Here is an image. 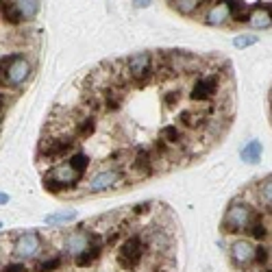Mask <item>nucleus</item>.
Here are the masks:
<instances>
[{
  "instance_id": "1",
  "label": "nucleus",
  "mask_w": 272,
  "mask_h": 272,
  "mask_svg": "<svg viewBox=\"0 0 272 272\" xmlns=\"http://www.w3.org/2000/svg\"><path fill=\"white\" fill-rule=\"evenodd\" d=\"M77 148H79V142L72 133H46V137L39 142V159L61 161L72 151H77Z\"/></svg>"
},
{
  "instance_id": "2",
  "label": "nucleus",
  "mask_w": 272,
  "mask_h": 272,
  "mask_svg": "<svg viewBox=\"0 0 272 272\" xmlns=\"http://www.w3.org/2000/svg\"><path fill=\"white\" fill-rule=\"evenodd\" d=\"M81 181H83V177H81L79 172H74L68 166V161H63V163H55V166L46 172L42 183L46 187V192L63 194V192H68V189H77Z\"/></svg>"
},
{
  "instance_id": "3",
  "label": "nucleus",
  "mask_w": 272,
  "mask_h": 272,
  "mask_svg": "<svg viewBox=\"0 0 272 272\" xmlns=\"http://www.w3.org/2000/svg\"><path fill=\"white\" fill-rule=\"evenodd\" d=\"M146 253H148V244L144 242L142 235H129V237H125L122 244H120V249H118L120 268L129 270V272L139 270L144 266Z\"/></svg>"
},
{
  "instance_id": "4",
  "label": "nucleus",
  "mask_w": 272,
  "mask_h": 272,
  "mask_svg": "<svg viewBox=\"0 0 272 272\" xmlns=\"http://www.w3.org/2000/svg\"><path fill=\"white\" fill-rule=\"evenodd\" d=\"M255 211L244 199H235L229 205V209L222 218V231L225 233H244V229L249 227V222L253 220Z\"/></svg>"
},
{
  "instance_id": "5",
  "label": "nucleus",
  "mask_w": 272,
  "mask_h": 272,
  "mask_svg": "<svg viewBox=\"0 0 272 272\" xmlns=\"http://www.w3.org/2000/svg\"><path fill=\"white\" fill-rule=\"evenodd\" d=\"M222 87V72H205L201 77H196L192 81L187 98L192 103H209L211 98H216V94Z\"/></svg>"
},
{
  "instance_id": "6",
  "label": "nucleus",
  "mask_w": 272,
  "mask_h": 272,
  "mask_svg": "<svg viewBox=\"0 0 272 272\" xmlns=\"http://www.w3.org/2000/svg\"><path fill=\"white\" fill-rule=\"evenodd\" d=\"M127 74L133 85H144L155 79V65H153V53H137L125 59Z\"/></svg>"
},
{
  "instance_id": "7",
  "label": "nucleus",
  "mask_w": 272,
  "mask_h": 272,
  "mask_svg": "<svg viewBox=\"0 0 272 272\" xmlns=\"http://www.w3.org/2000/svg\"><path fill=\"white\" fill-rule=\"evenodd\" d=\"M127 183H129V179L125 175V170L105 168L101 172H96L94 177H89V181H87V192L89 194H101V192H107V189L122 187V185H127Z\"/></svg>"
},
{
  "instance_id": "8",
  "label": "nucleus",
  "mask_w": 272,
  "mask_h": 272,
  "mask_svg": "<svg viewBox=\"0 0 272 272\" xmlns=\"http://www.w3.org/2000/svg\"><path fill=\"white\" fill-rule=\"evenodd\" d=\"M31 72H33V68H31V63L24 59V57L11 55L9 59H7V65H5V79L3 81L9 87H20V85H24L29 81Z\"/></svg>"
},
{
  "instance_id": "9",
  "label": "nucleus",
  "mask_w": 272,
  "mask_h": 272,
  "mask_svg": "<svg viewBox=\"0 0 272 272\" xmlns=\"http://www.w3.org/2000/svg\"><path fill=\"white\" fill-rule=\"evenodd\" d=\"M125 168L131 170V175L135 179H146V177H153L157 175L155 170V159H153V153L151 148H137V151H131V157H129V163Z\"/></svg>"
},
{
  "instance_id": "10",
  "label": "nucleus",
  "mask_w": 272,
  "mask_h": 272,
  "mask_svg": "<svg viewBox=\"0 0 272 272\" xmlns=\"http://www.w3.org/2000/svg\"><path fill=\"white\" fill-rule=\"evenodd\" d=\"M103 251H105V240H103V235L98 233V231H94V233H89V244L85 246V251L79 253L77 257H72L74 259V266L81 268V270L92 268L94 263L101 259Z\"/></svg>"
},
{
  "instance_id": "11",
  "label": "nucleus",
  "mask_w": 272,
  "mask_h": 272,
  "mask_svg": "<svg viewBox=\"0 0 272 272\" xmlns=\"http://www.w3.org/2000/svg\"><path fill=\"white\" fill-rule=\"evenodd\" d=\"M255 255H257V244H253L251 240H235L231 244V259L237 268L255 266Z\"/></svg>"
},
{
  "instance_id": "12",
  "label": "nucleus",
  "mask_w": 272,
  "mask_h": 272,
  "mask_svg": "<svg viewBox=\"0 0 272 272\" xmlns=\"http://www.w3.org/2000/svg\"><path fill=\"white\" fill-rule=\"evenodd\" d=\"M39 249H42V237H39L37 231H27V233L18 235V240L13 244V253H15V257H20V259L35 257Z\"/></svg>"
},
{
  "instance_id": "13",
  "label": "nucleus",
  "mask_w": 272,
  "mask_h": 272,
  "mask_svg": "<svg viewBox=\"0 0 272 272\" xmlns=\"http://www.w3.org/2000/svg\"><path fill=\"white\" fill-rule=\"evenodd\" d=\"M144 242L148 244V249L157 251L161 255H175V235L166 229H155L151 233L144 235Z\"/></svg>"
},
{
  "instance_id": "14",
  "label": "nucleus",
  "mask_w": 272,
  "mask_h": 272,
  "mask_svg": "<svg viewBox=\"0 0 272 272\" xmlns=\"http://www.w3.org/2000/svg\"><path fill=\"white\" fill-rule=\"evenodd\" d=\"M159 142H163L168 148H172V151H179L183 148L189 139L183 135V129H181V125H175V122H170V125H166L161 131H159Z\"/></svg>"
},
{
  "instance_id": "15",
  "label": "nucleus",
  "mask_w": 272,
  "mask_h": 272,
  "mask_svg": "<svg viewBox=\"0 0 272 272\" xmlns=\"http://www.w3.org/2000/svg\"><path fill=\"white\" fill-rule=\"evenodd\" d=\"M87 244H89V231L83 227V229H77L72 233H68V237L63 240V249H65V255L72 259L79 253H83Z\"/></svg>"
},
{
  "instance_id": "16",
  "label": "nucleus",
  "mask_w": 272,
  "mask_h": 272,
  "mask_svg": "<svg viewBox=\"0 0 272 272\" xmlns=\"http://www.w3.org/2000/svg\"><path fill=\"white\" fill-rule=\"evenodd\" d=\"M231 18H229V9L227 5L222 3V0H218V3H211L207 13L203 15V22L209 24V27H222V24H227Z\"/></svg>"
},
{
  "instance_id": "17",
  "label": "nucleus",
  "mask_w": 272,
  "mask_h": 272,
  "mask_svg": "<svg viewBox=\"0 0 272 272\" xmlns=\"http://www.w3.org/2000/svg\"><path fill=\"white\" fill-rule=\"evenodd\" d=\"M222 3L227 5V9H229V18H233L235 22H249L251 18V7L244 3V0H222Z\"/></svg>"
},
{
  "instance_id": "18",
  "label": "nucleus",
  "mask_w": 272,
  "mask_h": 272,
  "mask_svg": "<svg viewBox=\"0 0 272 272\" xmlns=\"http://www.w3.org/2000/svg\"><path fill=\"white\" fill-rule=\"evenodd\" d=\"M68 166L74 170V172H79L81 177H85V172L89 170V166H92V157H89L87 153H83V151H72L70 155H68Z\"/></svg>"
},
{
  "instance_id": "19",
  "label": "nucleus",
  "mask_w": 272,
  "mask_h": 272,
  "mask_svg": "<svg viewBox=\"0 0 272 272\" xmlns=\"http://www.w3.org/2000/svg\"><path fill=\"white\" fill-rule=\"evenodd\" d=\"M249 24H251L253 29H270V5L261 3L257 9L251 11Z\"/></svg>"
},
{
  "instance_id": "20",
  "label": "nucleus",
  "mask_w": 272,
  "mask_h": 272,
  "mask_svg": "<svg viewBox=\"0 0 272 272\" xmlns=\"http://www.w3.org/2000/svg\"><path fill=\"white\" fill-rule=\"evenodd\" d=\"M13 5L18 7L22 20H33L39 13V0H13Z\"/></svg>"
},
{
  "instance_id": "21",
  "label": "nucleus",
  "mask_w": 272,
  "mask_h": 272,
  "mask_svg": "<svg viewBox=\"0 0 272 272\" xmlns=\"http://www.w3.org/2000/svg\"><path fill=\"white\" fill-rule=\"evenodd\" d=\"M261 153H263L261 144L257 142V139H253V142H249L242 148V161L244 163H259Z\"/></svg>"
},
{
  "instance_id": "22",
  "label": "nucleus",
  "mask_w": 272,
  "mask_h": 272,
  "mask_svg": "<svg viewBox=\"0 0 272 272\" xmlns=\"http://www.w3.org/2000/svg\"><path fill=\"white\" fill-rule=\"evenodd\" d=\"M270 189H272V183H270V175H268L257 183L259 205H261V209H266V211H270Z\"/></svg>"
},
{
  "instance_id": "23",
  "label": "nucleus",
  "mask_w": 272,
  "mask_h": 272,
  "mask_svg": "<svg viewBox=\"0 0 272 272\" xmlns=\"http://www.w3.org/2000/svg\"><path fill=\"white\" fill-rule=\"evenodd\" d=\"M181 101H183V89H181V87H168V89H163L161 103L166 105L168 109H175L177 105H181Z\"/></svg>"
},
{
  "instance_id": "24",
  "label": "nucleus",
  "mask_w": 272,
  "mask_h": 272,
  "mask_svg": "<svg viewBox=\"0 0 272 272\" xmlns=\"http://www.w3.org/2000/svg\"><path fill=\"white\" fill-rule=\"evenodd\" d=\"M63 266V257L61 255H55V257H48V259H39L35 263V272H55Z\"/></svg>"
},
{
  "instance_id": "25",
  "label": "nucleus",
  "mask_w": 272,
  "mask_h": 272,
  "mask_svg": "<svg viewBox=\"0 0 272 272\" xmlns=\"http://www.w3.org/2000/svg\"><path fill=\"white\" fill-rule=\"evenodd\" d=\"M172 5H175V9L183 15H194L196 11L201 9L203 0H172Z\"/></svg>"
},
{
  "instance_id": "26",
  "label": "nucleus",
  "mask_w": 272,
  "mask_h": 272,
  "mask_svg": "<svg viewBox=\"0 0 272 272\" xmlns=\"http://www.w3.org/2000/svg\"><path fill=\"white\" fill-rule=\"evenodd\" d=\"M3 9V18H5V22L7 24H20L22 22V15H20V11H18V7H15L13 3H9V5H5V7H0Z\"/></svg>"
},
{
  "instance_id": "27",
  "label": "nucleus",
  "mask_w": 272,
  "mask_h": 272,
  "mask_svg": "<svg viewBox=\"0 0 272 272\" xmlns=\"http://www.w3.org/2000/svg\"><path fill=\"white\" fill-rule=\"evenodd\" d=\"M77 218L74 211H63V213H55V216H48L46 218V225H65V222H72Z\"/></svg>"
},
{
  "instance_id": "28",
  "label": "nucleus",
  "mask_w": 272,
  "mask_h": 272,
  "mask_svg": "<svg viewBox=\"0 0 272 272\" xmlns=\"http://www.w3.org/2000/svg\"><path fill=\"white\" fill-rule=\"evenodd\" d=\"M253 44H257V35H237L233 39V46L237 48V51H244V48H249Z\"/></svg>"
},
{
  "instance_id": "29",
  "label": "nucleus",
  "mask_w": 272,
  "mask_h": 272,
  "mask_svg": "<svg viewBox=\"0 0 272 272\" xmlns=\"http://www.w3.org/2000/svg\"><path fill=\"white\" fill-rule=\"evenodd\" d=\"M0 272H29V268L24 261H9Z\"/></svg>"
},
{
  "instance_id": "30",
  "label": "nucleus",
  "mask_w": 272,
  "mask_h": 272,
  "mask_svg": "<svg viewBox=\"0 0 272 272\" xmlns=\"http://www.w3.org/2000/svg\"><path fill=\"white\" fill-rule=\"evenodd\" d=\"M151 207H153V203H139V205H135V207L129 211V216H135V218L137 216H144V213L151 211Z\"/></svg>"
},
{
  "instance_id": "31",
  "label": "nucleus",
  "mask_w": 272,
  "mask_h": 272,
  "mask_svg": "<svg viewBox=\"0 0 272 272\" xmlns=\"http://www.w3.org/2000/svg\"><path fill=\"white\" fill-rule=\"evenodd\" d=\"M153 0H133V7L135 9H146V7H151Z\"/></svg>"
},
{
  "instance_id": "32",
  "label": "nucleus",
  "mask_w": 272,
  "mask_h": 272,
  "mask_svg": "<svg viewBox=\"0 0 272 272\" xmlns=\"http://www.w3.org/2000/svg\"><path fill=\"white\" fill-rule=\"evenodd\" d=\"M5 65H7V57H0V81L5 79Z\"/></svg>"
},
{
  "instance_id": "33",
  "label": "nucleus",
  "mask_w": 272,
  "mask_h": 272,
  "mask_svg": "<svg viewBox=\"0 0 272 272\" xmlns=\"http://www.w3.org/2000/svg\"><path fill=\"white\" fill-rule=\"evenodd\" d=\"M7 201H9V196H7V194H0V205H5Z\"/></svg>"
},
{
  "instance_id": "34",
  "label": "nucleus",
  "mask_w": 272,
  "mask_h": 272,
  "mask_svg": "<svg viewBox=\"0 0 272 272\" xmlns=\"http://www.w3.org/2000/svg\"><path fill=\"white\" fill-rule=\"evenodd\" d=\"M259 272H270V268H263V270H259Z\"/></svg>"
},
{
  "instance_id": "35",
  "label": "nucleus",
  "mask_w": 272,
  "mask_h": 272,
  "mask_svg": "<svg viewBox=\"0 0 272 272\" xmlns=\"http://www.w3.org/2000/svg\"><path fill=\"white\" fill-rule=\"evenodd\" d=\"M0 227H3V225H0Z\"/></svg>"
}]
</instances>
